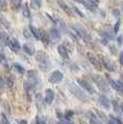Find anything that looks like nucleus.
I'll use <instances>...</instances> for the list:
<instances>
[{
  "label": "nucleus",
  "instance_id": "20",
  "mask_svg": "<svg viewBox=\"0 0 123 124\" xmlns=\"http://www.w3.org/2000/svg\"><path fill=\"white\" fill-rule=\"evenodd\" d=\"M29 30H30V32H31V35L34 36L36 39L40 40V30L38 29V28H36V27H34V26L30 25L29 26Z\"/></svg>",
  "mask_w": 123,
  "mask_h": 124
},
{
  "label": "nucleus",
  "instance_id": "22",
  "mask_svg": "<svg viewBox=\"0 0 123 124\" xmlns=\"http://www.w3.org/2000/svg\"><path fill=\"white\" fill-rule=\"evenodd\" d=\"M34 87H35V85L32 84L30 81H25V82H24V90H25L27 93L30 92V91L34 89Z\"/></svg>",
  "mask_w": 123,
  "mask_h": 124
},
{
  "label": "nucleus",
  "instance_id": "35",
  "mask_svg": "<svg viewBox=\"0 0 123 124\" xmlns=\"http://www.w3.org/2000/svg\"><path fill=\"white\" fill-rule=\"evenodd\" d=\"M109 52H111V54H113V55H115L117 54V51H115V46L112 44L109 45Z\"/></svg>",
  "mask_w": 123,
  "mask_h": 124
},
{
  "label": "nucleus",
  "instance_id": "31",
  "mask_svg": "<svg viewBox=\"0 0 123 124\" xmlns=\"http://www.w3.org/2000/svg\"><path fill=\"white\" fill-rule=\"evenodd\" d=\"M31 4L35 6V8H40L42 4V0H31Z\"/></svg>",
  "mask_w": 123,
  "mask_h": 124
},
{
  "label": "nucleus",
  "instance_id": "7",
  "mask_svg": "<svg viewBox=\"0 0 123 124\" xmlns=\"http://www.w3.org/2000/svg\"><path fill=\"white\" fill-rule=\"evenodd\" d=\"M107 80H108V84L110 85V87H112L115 92L120 93L123 95V82L119 80H113L112 78H110L109 76H107Z\"/></svg>",
  "mask_w": 123,
  "mask_h": 124
},
{
  "label": "nucleus",
  "instance_id": "2",
  "mask_svg": "<svg viewBox=\"0 0 123 124\" xmlns=\"http://www.w3.org/2000/svg\"><path fill=\"white\" fill-rule=\"evenodd\" d=\"M70 28H71V29L74 30L75 34L77 35L80 39L83 40L84 42L89 43V42L91 41V36H90V34L86 31V29H84L81 25H78V24H71V25H70Z\"/></svg>",
  "mask_w": 123,
  "mask_h": 124
},
{
  "label": "nucleus",
  "instance_id": "6",
  "mask_svg": "<svg viewBox=\"0 0 123 124\" xmlns=\"http://www.w3.org/2000/svg\"><path fill=\"white\" fill-rule=\"evenodd\" d=\"M74 1L82 4L89 11H95L97 9L98 0H74Z\"/></svg>",
  "mask_w": 123,
  "mask_h": 124
},
{
  "label": "nucleus",
  "instance_id": "45",
  "mask_svg": "<svg viewBox=\"0 0 123 124\" xmlns=\"http://www.w3.org/2000/svg\"><path fill=\"white\" fill-rule=\"evenodd\" d=\"M121 79H122V81H123V72H121Z\"/></svg>",
  "mask_w": 123,
  "mask_h": 124
},
{
  "label": "nucleus",
  "instance_id": "11",
  "mask_svg": "<svg viewBox=\"0 0 123 124\" xmlns=\"http://www.w3.org/2000/svg\"><path fill=\"white\" fill-rule=\"evenodd\" d=\"M57 4L60 6V8L63 10L64 12H65L67 15H69V16H72L74 14H72V10H71V8H70L69 6H68L67 3H66L64 0H57Z\"/></svg>",
  "mask_w": 123,
  "mask_h": 124
},
{
  "label": "nucleus",
  "instance_id": "41",
  "mask_svg": "<svg viewBox=\"0 0 123 124\" xmlns=\"http://www.w3.org/2000/svg\"><path fill=\"white\" fill-rule=\"evenodd\" d=\"M17 123L18 124H27V121H26V120H18Z\"/></svg>",
  "mask_w": 123,
  "mask_h": 124
},
{
  "label": "nucleus",
  "instance_id": "26",
  "mask_svg": "<svg viewBox=\"0 0 123 124\" xmlns=\"http://www.w3.org/2000/svg\"><path fill=\"white\" fill-rule=\"evenodd\" d=\"M75 112L71 110H67L65 111V113H64V119H66V120H71V118L74 116Z\"/></svg>",
  "mask_w": 123,
  "mask_h": 124
},
{
  "label": "nucleus",
  "instance_id": "32",
  "mask_svg": "<svg viewBox=\"0 0 123 124\" xmlns=\"http://www.w3.org/2000/svg\"><path fill=\"white\" fill-rule=\"evenodd\" d=\"M24 37L26 38V39H29L30 38V36H31V32H30V30H29V28H24Z\"/></svg>",
  "mask_w": 123,
  "mask_h": 124
},
{
  "label": "nucleus",
  "instance_id": "25",
  "mask_svg": "<svg viewBox=\"0 0 123 124\" xmlns=\"http://www.w3.org/2000/svg\"><path fill=\"white\" fill-rule=\"evenodd\" d=\"M14 69H15L18 73H21V75H24V73H25L24 67H23L22 65H20V64H14Z\"/></svg>",
  "mask_w": 123,
  "mask_h": 124
},
{
  "label": "nucleus",
  "instance_id": "19",
  "mask_svg": "<svg viewBox=\"0 0 123 124\" xmlns=\"http://www.w3.org/2000/svg\"><path fill=\"white\" fill-rule=\"evenodd\" d=\"M89 114V120H90V124H104L103 122H101L100 120L97 118V116H95L94 113L92 112H89L87 113Z\"/></svg>",
  "mask_w": 123,
  "mask_h": 124
},
{
  "label": "nucleus",
  "instance_id": "36",
  "mask_svg": "<svg viewBox=\"0 0 123 124\" xmlns=\"http://www.w3.org/2000/svg\"><path fill=\"white\" fill-rule=\"evenodd\" d=\"M7 85H8L9 87H12L13 86V84H14V82H13V80L11 79V78H8V79H7Z\"/></svg>",
  "mask_w": 123,
  "mask_h": 124
},
{
  "label": "nucleus",
  "instance_id": "44",
  "mask_svg": "<svg viewBox=\"0 0 123 124\" xmlns=\"http://www.w3.org/2000/svg\"><path fill=\"white\" fill-rule=\"evenodd\" d=\"M120 107H121V112L123 114V102H122V104H120Z\"/></svg>",
  "mask_w": 123,
  "mask_h": 124
},
{
  "label": "nucleus",
  "instance_id": "8",
  "mask_svg": "<svg viewBox=\"0 0 123 124\" xmlns=\"http://www.w3.org/2000/svg\"><path fill=\"white\" fill-rule=\"evenodd\" d=\"M86 57H87V59H89V62L93 65V67L95 69H97V70H101V69H103V65H101V62H100V59H99L98 56H95L92 53H87Z\"/></svg>",
  "mask_w": 123,
  "mask_h": 124
},
{
  "label": "nucleus",
  "instance_id": "43",
  "mask_svg": "<svg viewBox=\"0 0 123 124\" xmlns=\"http://www.w3.org/2000/svg\"><path fill=\"white\" fill-rule=\"evenodd\" d=\"M3 61H4V56L2 54H0V63H2Z\"/></svg>",
  "mask_w": 123,
  "mask_h": 124
},
{
  "label": "nucleus",
  "instance_id": "30",
  "mask_svg": "<svg viewBox=\"0 0 123 124\" xmlns=\"http://www.w3.org/2000/svg\"><path fill=\"white\" fill-rule=\"evenodd\" d=\"M0 121H1V124H10L8 118L6 116V114L4 113H1V116H0Z\"/></svg>",
  "mask_w": 123,
  "mask_h": 124
},
{
  "label": "nucleus",
  "instance_id": "23",
  "mask_svg": "<svg viewBox=\"0 0 123 124\" xmlns=\"http://www.w3.org/2000/svg\"><path fill=\"white\" fill-rule=\"evenodd\" d=\"M111 106L113 107V110H115V112H117V113L121 112V107H120L119 102H118L117 101H111Z\"/></svg>",
  "mask_w": 123,
  "mask_h": 124
},
{
  "label": "nucleus",
  "instance_id": "3",
  "mask_svg": "<svg viewBox=\"0 0 123 124\" xmlns=\"http://www.w3.org/2000/svg\"><path fill=\"white\" fill-rule=\"evenodd\" d=\"M77 84L81 87L82 90H84L86 93H89L90 95H94L96 94V89L93 85V83L90 82L89 80L86 79H82V78H79L77 79Z\"/></svg>",
  "mask_w": 123,
  "mask_h": 124
},
{
  "label": "nucleus",
  "instance_id": "12",
  "mask_svg": "<svg viewBox=\"0 0 123 124\" xmlns=\"http://www.w3.org/2000/svg\"><path fill=\"white\" fill-rule=\"evenodd\" d=\"M8 45L13 52H17V51H20V49H21L20 42H18L15 38H10L8 41Z\"/></svg>",
  "mask_w": 123,
  "mask_h": 124
},
{
  "label": "nucleus",
  "instance_id": "10",
  "mask_svg": "<svg viewBox=\"0 0 123 124\" xmlns=\"http://www.w3.org/2000/svg\"><path fill=\"white\" fill-rule=\"evenodd\" d=\"M98 104L100 105L101 107H104L106 110H109L110 107H111V101H110V99L108 98L106 95H104V94H100V95L98 96Z\"/></svg>",
  "mask_w": 123,
  "mask_h": 124
},
{
  "label": "nucleus",
  "instance_id": "27",
  "mask_svg": "<svg viewBox=\"0 0 123 124\" xmlns=\"http://www.w3.org/2000/svg\"><path fill=\"white\" fill-rule=\"evenodd\" d=\"M109 118H110L111 120H112L115 124H123L122 120L119 118V116H112V114H111V116H109Z\"/></svg>",
  "mask_w": 123,
  "mask_h": 124
},
{
  "label": "nucleus",
  "instance_id": "9",
  "mask_svg": "<svg viewBox=\"0 0 123 124\" xmlns=\"http://www.w3.org/2000/svg\"><path fill=\"white\" fill-rule=\"evenodd\" d=\"M64 78V75L63 72L60 70H54L53 72L50 75L49 77V81L51 83H53V84H57V83H60L62 80H63Z\"/></svg>",
  "mask_w": 123,
  "mask_h": 124
},
{
  "label": "nucleus",
  "instance_id": "33",
  "mask_svg": "<svg viewBox=\"0 0 123 124\" xmlns=\"http://www.w3.org/2000/svg\"><path fill=\"white\" fill-rule=\"evenodd\" d=\"M57 124H74L71 120H66V119H62L57 122Z\"/></svg>",
  "mask_w": 123,
  "mask_h": 124
},
{
  "label": "nucleus",
  "instance_id": "18",
  "mask_svg": "<svg viewBox=\"0 0 123 124\" xmlns=\"http://www.w3.org/2000/svg\"><path fill=\"white\" fill-rule=\"evenodd\" d=\"M40 40H41L44 45H48L50 43V40H51L49 32L44 31V30H40Z\"/></svg>",
  "mask_w": 123,
  "mask_h": 124
},
{
  "label": "nucleus",
  "instance_id": "29",
  "mask_svg": "<svg viewBox=\"0 0 123 124\" xmlns=\"http://www.w3.org/2000/svg\"><path fill=\"white\" fill-rule=\"evenodd\" d=\"M23 15H24L25 17H29L30 16V10H29V8H28L27 6L23 7Z\"/></svg>",
  "mask_w": 123,
  "mask_h": 124
},
{
  "label": "nucleus",
  "instance_id": "16",
  "mask_svg": "<svg viewBox=\"0 0 123 124\" xmlns=\"http://www.w3.org/2000/svg\"><path fill=\"white\" fill-rule=\"evenodd\" d=\"M49 35H50L51 40H53V41H60L61 40V34H60V31H58V29H56L55 27L50 29Z\"/></svg>",
  "mask_w": 123,
  "mask_h": 124
},
{
  "label": "nucleus",
  "instance_id": "42",
  "mask_svg": "<svg viewBox=\"0 0 123 124\" xmlns=\"http://www.w3.org/2000/svg\"><path fill=\"white\" fill-rule=\"evenodd\" d=\"M106 124H115V123L113 122V121H112V120H111V119L109 118V119H108V121H107V122H106Z\"/></svg>",
  "mask_w": 123,
  "mask_h": 124
},
{
  "label": "nucleus",
  "instance_id": "40",
  "mask_svg": "<svg viewBox=\"0 0 123 124\" xmlns=\"http://www.w3.org/2000/svg\"><path fill=\"white\" fill-rule=\"evenodd\" d=\"M21 1L22 0H13V2H14V4H15V7H18L21 4Z\"/></svg>",
  "mask_w": 123,
  "mask_h": 124
},
{
  "label": "nucleus",
  "instance_id": "37",
  "mask_svg": "<svg viewBox=\"0 0 123 124\" xmlns=\"http://www.w3.org/2000/svg\"><path fill=\"white\" fill-rule=\"evenodd\" d=\"M117 43H118L119 46H121V45H122V43H123V37H122L121 35H120L119 37L117 38Z\"/></svg>",
  "mask_w": 123,
  "mask_h": 124
},
{
  "label": "nucleus",
  "instance_id": "39",
  "mask_svg": "<svg viewBox=\"0 0 123 124\" xmlns=\"http://www.w3.org/2000/svg\"><path fill=\"white\" fill-rule=\"evenodd\" d=\"M112 13L115 14V17H118V16H120V11H119V10H113V11H112Z\"/></svg>",
  "mask_w": 123,
  "mask_h": 124
},
{
  "label": "nucleus",
  "instance_id": "1",
  "mask_svg": "<svg viewBox=\"0 0 123 124\" xmlns=\"http://www.w3.org/2000/svg\"><path fill=\"white\" fill-rule=\"evenodd\" d=\"M67 86H68L69 92L71 93L77 99H79L80 101L89 102L90 101H91V98H90V96L87 95V93L84 90H82L78 84H76L75 82H69Z\"/></svg>",
  "mask_w": 123,
  "mask_h": 124
},
{
  "label": "nucleus",
  "instance_id": "38",
  "mask_svg": "<svg viewBox=\"0 0 123 124\" xmlns=\"http://www.w3.org/2000/svg\"><path fill=\"white\" fill-rule=\"evenodd\" d=\"M119 63L121 66H123V50L119 53Z\"/></svg>",
  "mask_w": 123,
  "mask_h": 124
},
{
  "label": "nucleus",
  "instance_id": "15",
  "mask_svg": "<svg viewBox=\"0 0 123 124\" xmlns=\"http://www.w3.org/2000/svg\"><path fill=\"white\" fill-rule=\"evenodd\" d=\"M36 59L41 65H44V64H46L49 62V57L44 52H38L36 54Z\"/></svg>",
  "mask_w": 123,
  "mask_h": 124
},
{
  "label": "nucleus",
  "instance_id": "13",
  "mask_svg": "<svg viewBox=\"0 0 123 124\" xmlns=\"http://www.w3.org/2000/svg\"><path fill=\"white\" fill-rule=\"evenodd\" d=\"M54 101V92L53 90L51 89H46V92H44V101L46 104L48 105H51Z\"/></svg>",
  "mask_w": 123,
  "mask_h": 124
},
{
  "label": "nucleus",
  "instance_id": "17",
  "mask_svg": "<svg viewBox=\"0 0 123 124\" xmlns=\"http://www.w3.org/2000/svg\"><path fill=\"white\" fill-rule=\"evenodd\" d=\"M23 50H24V52L26 54H28V55H35V53H36V51H35V46L32 45L31 43H25L23 45Z\"/></svg>",
  "mask_w": 123,
  "mask_h": 124
},
{
  "label": "nucleus",
  "instance_id": "14",
  "mask_svg": "<svg viewBox=\"0 0 123 124\" xmlns=\"http://www.w3.org/2000/svg\"><path fill=\"white\" fill-rule=\"evenodd\" d=\"M57 52H58V54L62 56V58H64V59H68V58H69L68 50H67V47H66L64 44H60V45H58V46H57Z\"/></svg>",
  "mask_w": 123,
  "mask_h": 124
},
{
  "label": "nucleus",
  "instance_id": "28",
  "mask_svg": "<svg viewBox=\"0 0 123 124\" xmlns=\"http://www.w3.org/2000/svg\"><path fill=\"white\" fill-rule=\"evenodd\" d=\"M120 27H121V21L118 20L117 23H115V27H113V34H118L120 30Z\"/></svg>",
  "mask_w": 123,
  "mask_h": 124
},
{
  "label": "nucleus",
  "instance_id": "34",
  "mask_svg": "<svg viewBox=\"0 0 123 124\" xmlns=\"http://www.w3.org/2000/svg\"><path fill=\"white\" fill-rule=\"evenodd\" d=\"M72 9H74V11H75V12H76V13H77V14H78V15H79V16H80V17H84L83 13H82V12H81V11H80V10H79V9H78V8H77V7H72Z\"/></svg>",
  "mask_w": 123,
  "mask_h": 124
},
{
  "label": "nucleus",
  "instance_id": "5",
  "mask_svg": "<svg viewBox=\"0 0 123 124\" xmlns=\"http://www.w3.org/2000/svg\"><path fill=\"white\" fill-rule=\"evenodd\" d=\"M98 57L101 62L103 68H105L107 71H109V72H115V71L117 70L115 65L112 63V61H110L109 58H107V57H105V56H101V55H98Z\"/></svg>",
  "mask_w": 123,
  "mask_h": 124
},
{
  "label": "nucleus",
  "instance_id": "24",
  "mask_svg": "<svg viewBox=\"0 0 123 124\" xmlns=\"http://www.w3.org/2000/svg\"><path fill=\"white\" fill-rule=\"evenodd\" d=\"M32 124H46V120L43 116H37L35 119V121L32 122Z\"/></svg>",
  "mask_w": 123,
  "mask_h": 124
},
{
  "label": "nucleus",
  "instance_id": "4",
  "mask_svg": "<svg viewBox=\"0 0 123 124\" xmlns=\"http://www.w3.org/2000/svg\"><path fill=\"white\" fill-rule=\"evenodd\" d=\"M92 81H93L94 84H96V86L98 87L101 92H108L109 91V84L108 82L104 79L101 76L99 75H93L92 76Z\"/></svg>",
  "mask_w": 123,
  "mask_h": 124
},
{
  "label": "nucleus",
  "instance_id": "21",
  "mask_svg": "<svg viewBox=\"0 0 123 124\" xmlns=\"http://www.w3.org/2000/svg\"><path fill=\"white\" fill-rule=\"evenodd\" d=\"M9 41V37L7 36L6 32H0V42L2 45H7Z\"/></svg>",
  "mask_w": 123,
  "mask_h": 124
}]
</instances>
